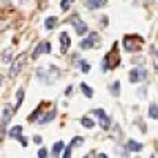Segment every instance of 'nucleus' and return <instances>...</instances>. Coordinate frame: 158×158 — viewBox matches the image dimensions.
<instances>
[{
	"label": "nucleus",
	"mask_w": 158,
	"mask_h": 158,
	"mask_svg": "<svg viewBox=\"0 0 158 158\" xmlns=\"http://www.w3.org/2000/svg\"><path fill=\"white\" fill-rule=\"evenodd\" d=\"M49 52H51V43H49V41H41V43L36 46L33 56L36 57V56H40V54H49Z\"/></svg>",
	"instance_id": "8"
},
{
	"label": "nucleus",
	"mask_w": 158,
	"mask_h": 158,
	"mask_svg": "<svg viewBox=\"0 0 158 158\" xmlns=\"http://www.w3.org/2000/svg\"><path fill=\"white\" fill-rule=\"evenodd\" d=\"M10 57H11V48H8V49H5V51H3V54H2V62H3V63L11 62V60H10Z\"/></svg>",
	"instance_id": "22"
},
{
	"label": "nucleus",
	"mask_w": 158,
	"mask_h": 158,
	"mask_svg": "<svg viewBox=\"0 0 158 158\" xmlns=\"http://www.w3.org/2000/svg\"><path fill=\"white\" fill-rule=\"evenodd\" d=\"M97 158H108V156H106V155H104V153H100V155H98Z\"/></svg>",
	"instance_id": "31"
},
{
	"label": "nucleus",
	"mask_w": 158,
	"mask_h": 158,
	"mask_svg": "<svg viewBox=\"0 0 158 158\" xmlns=\"http://www.w3.org/2000/svg\"><path fill=\"white\" fill-rule=\"evenodd\" d=\"M73 2H74V0H62V2H60V6H62V10H63V11H67Z\"/></svg>",
	"instance_id": "25"
},
{
	"label": "nucleus",
	"mask_w": 158,
	"mask_h": 158,
	"mask_svg": "<svg viewBox=\"0 0 158 158\" xmlns=\"http://www.w3.org/2000/svg\"><path fill=\"white\" fill-rule=\"evenodd\" d=\"M82 125L85 127V128H94L95 127V122L94 120H92V118H89V117H82Z\"/></svg>",
	"instance_id": "21"
},
{
	"label": "nucleus",
	"mask_w": 158,
	"mask_h": 158,
	"mask_svg": "<svg viewBox=\"0 0 158 158\" xmlns=\"http://www.w3.org/2000/svg\"><path fill=\"white\" fill-rule=\"evenodd\" d=\"M22 100H24V89H19L18 90V97H16V106H15V109H19Z\"/></svg>",
	"instance_id": "19"
},
{
	"label": "nucleus",
	"mask_w": 158,
	"mask_h": 158,
	"mask_svg": "<svg viewBox=\"0 0 158 158\" xmlns=\"http://www.w3.org/2000/svg\"><path fill=\"white\" fill-rule=\"evenodd\" d=\"M59 41H60V51H62V54H65V52L68 51L70 44H71V40H70L68 33L67 32H62L59 35Z\"/></svg>",
	"instance_id": "7"
},
{
	"label": "nucleus",
	"mask_w": 158,
	"mask_h": 158,
	"mask_svg": "<svg viewBox=\"0 0 158 158\" xmlns=\"http://www.w3.org/2000/svg\"><path fill=\"white\" fill-rule=\"evenodd\" d=\"M38 158H48V150L46 149H40L38 150Z\"/></svg>",
	"instance_id": "27"
},
{
	"label": "nucleus",
	"mask_w": 158,
	"mask_h": 158,
	"mask_svg": "<svg viewBox=\"0 0 158 158\" xmlns=\"http://www.w3.org/2000/svg\"><path fill=\"white\" fill-rule=\"evenodd\" d=\"M68 22L73 25V27L76 29V33L77 35H84V33H87V24L82 21V19H79V16H71L70 19H68Z\"/></svg>",
	"instance_id": "4"
},
{
	"label": "nucleus",
	"mask_w": 158,
	"mask_h": 158,
	"mask_svg": "<svg viewBox=\"0 0 158 158\" xmlns=\"http://www.w3.org/2000/svg\"><path fill=\"white\" fill-rule=\"evenodd\" d=\"M147 77V70L146 68H133L130 71V81L131 82H139Z\"/></svg>",
	"instance_id": "6"
},
{
	"label": "nucleus",
	"mask_w": 158,
	"mask_h": 158,
	"mask_svg": "<svg viewBox=\"0 0 158 158\" xmlns=\"http://www.w3.org/2000/svg\"><path fill=\"white\" fill-rule=\"evenodd\" d=\"M156 56H158V51H156Z\"/></svg>",
	"instance_id": "32"
},
{
	"label": "nucleus",
	"mask_w": 158,
	"mask_h": 158,
	"mask_svg": "<svg viewBox=\"0 0 158 158\" xmlns=\"http://www.w3.org/2000/svg\"><path fill=\"white\" fill-rule=\"evenodd\" d=\"M25 57H27L25 54H21V56H18L15 60H13L11 68H10V76H11V77H16V76L21 73L24 63H25Z\"/></svg>",
	"instance_id": "3"
},
{
	"label": "nucleus",
	"mask_w": 158,
	"mask_h": 158,
	"mask_svg": "<svg viewBox=\"0 0 158 158\" xmlns=\"http://www.w3.org/2000/svg\"><path fill=\"white\" fill-rule=\"evenodd\" d=\"M71 150H73L71 146H68L67 149H65V152H63V158H71Z\"/></svg>",
	"instance_id": "26"
},
{
	"label": "nucleus",
	"mask_w": 158,
	"mask_h": 158,
	"mask_svg": "<svg viewBox=\"0 0 158 158\" xmlns=\"http://www.w3.org/2000/svg\"><path fill=\"white\" fill-rule=\"evenodd\" d=\"M149 115H150L152 118H155V120H158V106H156V104H150Z\"/></svg>",
	"instance_id": "18"
},
{
	"label": "nucleus",
	"mask_w": 158,
	"mask_h": 158,
	"mask_svg": "<svg viewBox=\"0 0 158 158\" xmlns=\"http://www.w3.org/2000/svg\"><path fill=\"white\" fill-rule=\"evenodd\" d=\"M127 149H128L130 152H141V150H142V144L138 142V141H135V139H130V141L127 142Z\"/></svg>",
	"instance_id": "11"
},
{
	"label": "nucleus",
	"mask_w": 158,
	"mask_h": 158,
	"mask_svg": "<svg viewBox=\"0 0 158 158\" xmlns=\"http://www.w3.org/2000/svg\"><path fill=\"white\" fill-rule=\"evenodd\" d=\"M56 117V109H52V111H49L48 114H44L41 118H40V120H38V123L40 125H44V123H49L51 120H52V118H54Z\"/></svg>",
	"instance_id": "13"
},
{
	"label": "nucleus",
	"mask_w": 158,
	"mask_h": 158,
	"mask_svg": "<svg viewBox=\"0 0 158 158\" xmlns=\"http://www.w3.org/2000/svg\"><path fill=\"white\" fill-rule=\"evenodd\" d=\"M117 65H118V49H117V43H114L112 51L109 52V54H106V57H104L103 68H104V70H106V68L112 70V68L117 67Z\"/></svg>",
	"instance_id": "2"
},
{
	"label": "nucleus",
	"mask_w": 158,
	"mask_h": 158,
	"mask_svg": "<svg viewBox=\"0 0 158 158\" xmlns=\"http://www.w3.org/2000/svg\"><path fill=\"white\" fill-rule=\"evenodd\" d=\"M33 141H35L36 144H41V136H35V138H33Z\"/></svg>",
	"instance_id": "29"
},
{
	"label": "nucleus",
	"mask_w": 158,
	"mask_h": 158,
	"mask_svg": "<svg viewBox=\"0 0 158 158\" xmlns=\"http://www.w3.org/2000/svg\"><path fill=\"white\" fill-rule=\"evenodd\" d=\"M10 118H11V109H10V106H3V109H2V135L3 136H5V127L10 122Z\"/></svg>",
	"instance_id": "9"
},
{
	"label": "nucleus",
	"mask_w": 158,
	"mask_h": 158,
	"mask_svg": "<svg viewBox=\"0 0 158 158\" xmlns=\"http://www.w3.org/2000/svg\"><path fill=\"white\" fill-rule=\"evenodd\" d=\"M79 67H81V70H82L84 73H89V71H90V65H89L85 60H81V62H79Z\"/></svg>",
	"instance_id": "24"
},
{
	"label": "nucleus",
	"mask_w": 158,
	"mask_h": 158,
	"mask_svg": "<svg viewBox=\"0 0 158 158\" xmlns=\"http://www.w3.org/2000/svg\"><path fill=\"white\" fill-rule=\"evenodd\" d=\"M82 144H84V138H81V136H74L73 141L70 142V146H71V147H76V146H82Z\"/></svg>",
	"instance_id": "20"
},
{
	"label": "nucleus",
	"mask_w": 158,
	"mask_h": 158,
	"mask_svg": "<svg viewBox=\"0 0 158 158\" xmlns=\"http://www.w3.org/2000/svg\"><path fill=\"white\" fill-rule=\"evenodd\" d=\"M103 5H106V0H87V6H89L90 10L101 8Z\"/></svg>",
	"instance_id": "14"
},
{
	"label": "nucleus",
	"mask_w": 158,
	"mask_h": 158,
	"mask_svg": "<svg viewBox=\"0 0 158 158\" xmlns=\"http://www.w3.org/2000/svg\"><path fill=\"white\" fill-rule=\"evenodd\" d=\"M8 136L13 138V139H19L22 136V127L21 125H16V127H13L10 131H8Z\"/></svg>",
	"instance_id": "12"
},
{
	"label": "nucleus",
	"mask_w": 158,
	"mask_h": 158,
	"mask_svg": "<svg viewBox=\"0 0 158 158\" xmlns=\"http://www.w3.org/2000/svg\"><path fill=\"white\" fill-rule=\"evenodd\" d=\"M92 112H94V115H97L98 122H100V127H101L103 130H109L111 120H109V117L106 115V112H104L103 109H94Z\"/></svg>",
	"instance_id": "5"
},
{
	"label": "nucleus",
	"mask_w": 158,
	"mask_h": 158,
	"mask_svg": "<svg viewBox=\"0 0 158 158\" xmlns=\"http://www.w3.org/2000/svg\"><path fill=\"white\" fill-rule=\"evenodd\" d=\"M142 43H144V40L139 35H127L123 38V48L127 52H133V51L141 49Z\"/></svg>",
	"instance_id": "1"
},
{
	"label": "nucleus",
	"mask_w": 158,
	"mask_h": 158,
	"mask_svg": "<svg viewBox=\"0 0 158 158\" xmlns=\"http://www.w3.org/2000/svg\"><path fill=\"white\" fill-rule=\"evenodd\" d=\"M118 90H120V82L115 81V82L112 84V87H111V94L117 97V95H118Z\"/></svg>",
	"instance_id": "23"
},
{
	"label": "nucleus",
	"mask_w": 158,
	"mask_h": 158,
	"mask_svg": "<svg viewBox=\"0 0 158 158\" xmlns=\"http://www.w3.org/2000/svg\"><path fill=\"white\" fill-rule=\"evenodd\" d=\"M19 141L22 142V146H24V147L27 146V139H25V138H22V136H21V138H19Z\"/></svg>",
	"instance_id": "28"
},
{
	"label": "nucleus",
	"mask_w": 158,
	"mask_h": 158,
	"mask_svg": "<svg viewBox=\"0 0 158 158\" xmlns=\"http://www.w3.org/2000/svg\"><path fill=\"white\" fill-rule=\"evenodd\" d=\"M71 92H73V87H68V89H67V95H70Z\"/></svg>",
	"instance_id": "30"
},
{
	"label": "nucleus",
	"mask_w": 158,
	"mask_h": 158,
	"mask_svg": "<svg viewBox=\"0 0 158 158\" xmlns=\"http://www.w3.org/2000/svg\"><path fill=\"white\" fill-rule=\"evenodd\" d=\"M81 90H82V94H84L87 98H92V97H94V90L90 89V85H89V84L82 82V84H81Z\"/></svg>",
	"instance_id": "17"
},
{
	"label": "nucleus",
	"mask_w": 158,
	"mask_h": 158,
	"mask_svg": "<svg viewBox=\"0 0 158 158\" xmlns=\"http://www.w3.org/2000/svg\"><path fill=\"white\" fill-rule=\"evenodd\" d=\"M95 38H97V33H90L87 38H84L81 41V48L82 49H92L95 44Z\"/></svg>",
	"instance_id": "10"
},
{
	"label": "nucleus",
	"mask_w": 158,
	"mask_h": 158,
	"mask_svg": "<svg viewBox=\"0 0 158 158\" xmlns=\"http://www.w3.org/2000/svg\"><path fill=\"white\" fill-rule=\"evenodd\" d=\"M56 22H57V18H56V16H49V18H46V21H44V27H46V30H52V29H54Z\"/></svg>",
	"instance_id": "16"
},
{
	"label": "nucleus",
	"mask_w": 158,
	"mask_h": 158,
	"mask_svg": "<svg viewBox=\"0 0 158 158\" xmlns=\"http://www.w3.org/2000/svg\"><path fill=\"white\" fill-rule=\"evenodd\" d=\"M63 150V141H59L54 144V147H52V158H57L59 153Z\"/></svg>",
	"instance_id": "15"
}]
</instances>
